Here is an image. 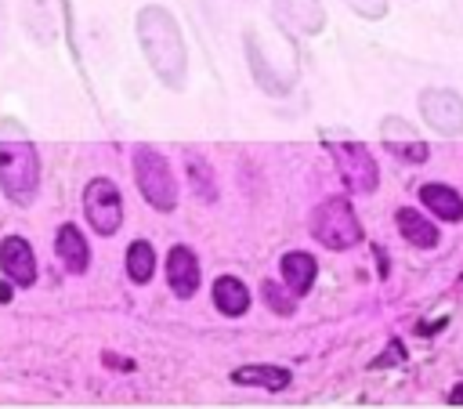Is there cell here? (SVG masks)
I'll use <instances>...</instances> for the list:
<instances>
[{"instance_id": "obj_6", "label": "cell", "mask_w": 463, "mask_h": 409, "mask_svg": "<svg viewBox=\"0 0 463 409\" xmlns=\"http://www.w3.org/2000/svg\"><path fill=\"white\" fill-rule=\"evenodd\" d=\"M80 210H83V224L90 235H98V239L119 235V228L127 221V199H123V188L116 185V177H109V174L87 177L80 188Z\"/></svg>"}, {"instance_id": "obj_3", "label": "cell", "mask_w": 463, "mask_h": 409, "mask_svg": "<svg viewBox=\"0 0 463 409\" xmlns=\"http://www.w3.org/2000/svg\"><path fill=\"white\" fill-rule=\"evenodd\" d=\"M130 177H134V188H137V195L145 199L148 210H156V214H174L177 210L181 181H177V170H174L166 152H159L148 141H137L130 148Z\"/></svg>"}, {"instance_id": "obj_8", "label": "cell", "mask_w": 463, "mask_h": 409, "mask_svg": "<svg viewBox=\"0 0 463 409\" xmlns=\"http://www.w3.org/2000/svg\"><path fill=\"white\" fill-rule=\"evenodd\" d=\"M159 271L174 300H192L203 290V261L188 243H170V250L159 257Z\"/></svg>"}, {"instance_id": "obj_4", "label": "cell", "mask_w": 463, "mask_h": 409, "mask_svg": "<svg viewBox=\"0 0 463 409\" xmlns=\"http://www.w3.org/2000/svg\"><path fill=\"white\" fill-rule=\"evenodd\" d=\"M322 145L347 188V195H376L380 188V163L376 156L369 152L365 141H358L351 130H340V127H329L322 130Z\"/></svg>"}, {"instance_id": "obj_17", "label": "cell", "mask_w": 463, "mask_h": 409, "mask_svg": "<svg viewBox=\"0 0 463 409\" xmlns=\"http://www.w3.org/2000/svg\"><path fill=\"white\" fill-rule=\"evenodd\" d=\"M232 384L239 387H260L268 395H279L293 384V373L286 366H275V362H250V366H239L232 369Z\"/></svg>"}, {"instance_id": "obj_21", "label": "cell", "mask_w": 463, "mask_h": 409, "mask_svg": "<svg viewBox=\"0 0 463 409\" xmlns=\"http://www.w3.org/2000/svg\"><path fill=\"white\" fill-rule=\"evenodd\" d=\"M347 11H354L358 18L365 22H380L387 11H391V0H340Z\"/></svg>"}, {"instance_id": "obj_23", "label": "cell", "mask_w": 463, "mask_h": 409, "mask_svg": "<svg viewBox=\"0 0 463 409\" xmlns=\"http://www.w3.org/2000/svg\"><path fill=\"white\" fill-rule=\"evenodd\" d=\"M11 293H14V286H11L7 279H0V304H4V300H11Z\"/></svg>"}, {"instance_id": "obj_13", "label": "cell", "mask_w": 463, "mask_h": 409, "mask_svg": "<svg viewBox=\"0 0 463 409\" xmlns=\"http://www.w3.org/2000/svg\"><path fill=\"white\" fill-rule=\"evenodd\" d=\"M210 304L217 315L224 319H242L250 308H253V290L242 275L235 271H221L213 282H210Z\"/></svg>"}, {"instance_id": "obj_5", "label": "cell", "mask_w": 463, "mask_h": 409, "mask_svg": "<svg viewBox=\"0 0 463 409\" xmlns=\"http://www.w3.org/2000/svg\"><path fill=\"white\" fill-rule=\"evenodd\" d=\"M307 235L329 253H347L365 239V228H362V217L347 195H329V199L311 206Z\"/></svg>"}, {"instance_id": "obj_1", "label": "cell", "mask_w": 463, "mask_h": 409, "mask_svg": "<svg viewBox=\"0 0 463 409\" xmlns=\"http://www.w3.org/2000/svg\"><path fill=\"white\" fill-rule=\"evenodd\" d=\"M40 192H43L40 148L25 130V123H18L14 116H4L0 119V195L14 210H29L40 199Z\"/></svg>"}, {"instance_id": "obj_18", "label": "cell", "mask_w": 463, "mask_h": 409, "mask_svg": "<svg viewBox=\"0 0 463 409\" xmlns=\"http://www.w3.org/2000/svg\"><path fill=\"white\" fill-rule=\"evenodd\" d=\"M275 11L300 36H315V33L326 29V7H322V0H275Z\"/></svg>"}, {"instance_id": "obj_19", "label": "cell", "mask_w": 463, "mask_h": 409, "mask_svg": "<svg viewBox=\"0 0 463 409\" xmlns=\"http://www.w3.org/2000/svg\"><path fill=\"white\" fill-rule=\"evenodd\" d=\"M184 177H188V188L199 203H217L221 188H217V170L206 156H199L195 148L184 152Z\"/></svg>"}, {"instance_id": "obj_20", "label": "cell", "mask_w": 463, "mask_h": 409, "mask_svg": "<svg viewBox=\"0 0 463 409\" xmlns=\"http://www.w3.org/2000/svg\"><path fill=\"white\" fill-rule=\"evenodd\" d=\"M260 304H264L271 315H279V319L297 315V297H293L279 279H260Z\"/></svg>"}, {"instance_id": "obj_14", "label": "cell", "mask_w": 463, "mask_h": 409, "mask_svg": "<svg viewBox=\"0 0 463 409\" xmlns=\"http://www.w3.org/2000/svg\"><path fill=\"white\" fill-rule=\"evenodd\" d=\"M416 206H423L438 224H459L463 221V192L449 181H423L416 188Z\"/></svg>"}, {"instance_id": "obj_2", "label": "cell", "mask_w": 463, "mask_h": 409, "mask_svg": "<svg viewBox=\"0 0 463 409\" xmlns=\"http://www.w3.org/2000/svg\"><path fill=\"white\" fill-rule=\"evenodd\" d=\"M137 43L145 51L148 69L163 80V87L181 90L188 80V47L177 18L166 7H145L137 14Z\"/></svg>"}, {"instance_id": "obj_9", "label": "cell", "mask_w": 463, "mask_h": 409, "mask_svg": "<svg viewBox=\"0 0 463 409\" xmlns=\"http://www.w3.org/2000/svg\"><path fill=\"white\" fill-rule=\"evenodd\" d=\"M51 253L54 264L69 275V279H83L94 268V246H90V232L76 221H61L51 235Z\"/></svg>"}, {"instance_id": "obj_11", "label": "cell", "mask_w": 463, "mask_h": 409, "mask_svg": "<svg viewBox=\"0 0 463 409\" xmlns=\"http://www.w3.org/2000/svg\"><path fill=\"white\" fill-rule=\"evenodd\" d=\"M380 141L405 166H423L430 159V141H423V134L416 130V123H409L405 116H394V112L383 116L380 119Z\"/></svg>"}, {"instance_id": "obj_7", "label": "cell", "mask_w": 463, "mask_h": 409, "mask_svg": "<svg viewBox=\"0 0 463 409\" xmlns=\"http://www.w3.org/2000/svg\"><path fill=\"white\" fill-rule=\"evenodd\" d=\"M416 112H420L423 127L445 141L463 134V94L452 87H438V83L423 87L416 94Z\"/></svg>"}, {"instance_id": "obj_10", "label": "cell", "mask_w": 463, "mask_h": 409, "mask_svg": "<svg viewBox=\"0 0 463 409\" xmlns=\"http://www.w3.org/2000/svg\"><path fill=\"white\" fill-rule=\"evenodd\" d=\"M0 279H7L14 290H33L40 282V257L29 235L22 232L0 235Z\"/></svg>"}, {"instance_id": "obj_22", "label": "cell", "mask_w": 463, "mask_h": 409, "mask_svg": "<svg viewBox=\"0 0 463 409\" xmlns=\"http://www.w3.org/2000/svg\"><path fill=\"white\" fill-rule=\"evenodd\" d=\"M449 402H452V405H463V380H459V384L449 391Z\"/></svg>"}, {"instance_id": "obj_15", "label": "cell", "mask_w": 463, "mask_h": 409, "mask_svg": "<svg viewBox=\"0 0 463 409\" xmlns=\"http://www.w3.org/2000/svg\"><path fill=\"white\" fill-rule=\"evenodd\" d=\"M279 282H282L297 300L307 297V293L315 290V282H318V257L307 253V250H286V253L279 257Z\"/></svg>"}, {"instance_id": "obj_12", "label": "cell", "mask_w": 463, "mask_h": 409, "mask_svg": "<svg viewBox=\"0 0 463 409\" xmlns=\"http://www.w3.org/2000/svg\"><path fill=\"white\" fill-rule=\"evenodd\" d=\"M394 232L402 235L405 246L423 250V253L441 246V228L423 206H398L394 210Z\"/></svg>"}, {"instance_id": "obj_16", "label": "cell", "mask_w": 463, "mask_h": 409, "mask_svg": "<svg viewBox=\"0 0 463 409\" xmlns=\"http://www.w3.org/2000/svg\"><path fill=\"white\" fill-rule=\"evenodd\" d=\"M123 275H127L130 286H148L159 275V250H156L152 239L137 235V239L127 243V250H123Z\"/></svg>"}]
</instances>
